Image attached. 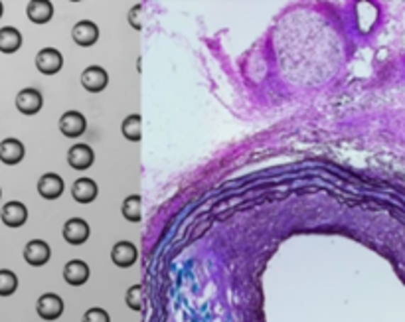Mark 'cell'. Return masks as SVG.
Wrapping results in <instances>:
<instances>
[{"label": "cell", "instance_id": "6da1fadb", "mask_svg": "<svg viewBox=\"0 0 405 322\" xmlns=\"http://www.w3.org/2000/svg\"><path fill=\"white\" fill-rule=\"evenodd\" d=\"M34 64H36V70L40 74L55 75L60 74L64 67V55L55 48H42L36 54Z\"/></svg>", "mask_w": 405, "mask_h": 322}, {"label": "cell", "instance_id": "7a4b0ae2", "mask_svg": "<svg viewBox=\"0 0 405 322\" xmlns=\"http://www.w3.org/2000/svg\"><path fill=\"white\" fill-rule=\"evenodd\" d=\"M64 299L60 295H55V293H44L36 303L38 316L46 322L57 321L64 314Z\"/></svg>", "mask_w": 405, "mask_h": 322}, {"label": "cell", "instance_id": "3957f363", "mask_svg": "<svg viewBox=\"0 0 405 322\" xmlns=\"http://www.w3.org/2000/svg\"><path fill=\"white\" fill-rule=\"evenodd\" d=\"M79 82H82L83 89H85V91L101 93V91H105V89H107V85H109V74L103 70L101 65H89V67H85V70H83Z\"/></svg>", "mask_w": 405, "mask_h": 322}, {"label": "cell", "instance_id": "277c9868", "mask_svg": "<svg viewBox=\"0 0 405 322\" xmlns=\"http://www.w3.org/2000/svg\"><path fill=\"white\" fill-rule=\"evenodd\" d=\"M14 105L22 115H36L44 107V95L38 91L36 87H26V89H20Z\"/></svg>", "mask_w": 405, "mask_h": 322}, {"label": "cell", "instance_id": "5b68a950", "mask_svg": "<svg viewBox=\"0 0 405 322\" xmlns=\"http://www.w3.org/2000/svg\"><path fill=\"white\" fill-rule=\"evenodd\" d=\"M60 133L67 138L82 137L83 133L87 131V119L83 117V113L79 111H65L64 115L60 117Z\"/></svg>", "mask_w": 405, "mask_h": 322}, {"label": "cell", "instance_id": "8992f818", "mask_svg": "<svg viewBox=\"0 0 405 322\" xmlns=\"http://www.w3.org/2000/svg\"><path fill=\"white\" fill-rule=\"evenodd\" d=\"M62 235H64V240L70 245H83L85 241L89 240L91 230H89V223L83 220V218H70L64 223Z\"/></svg>", "mask_w": 405, "mask_h": 322}, {"label": "cell", "instance_id": "52a82bcc", "mask_svg": "<svg viewBox=\"0 0 405 322\" xmlns=\"http://www.w3.org/2000/svg\"><path fill=\"white\" fill-rule=\"evenodd\" d=\"M22 255H24V261H26L28 265L44 267L48 261H50V257H52V249H50V245L44 240H32L24 245Z\"/></svg>", "mask_w": 405, "mask_h": 322}, {"label": "cell", "instance_id": "ba28073f", "mask_svg": "<svg viewBox=\"0 0 405 322\" xmlns=\"http://www.w3.org/2000/svg\"><path fill=\"white\" fill-rule=\"evenodd\" d=\"M0 220H2V223H4L6 228H12V230L22 228L28 221V208L22 202H18V200H10V202L2 206Z\"/></svg>", "mask_w": 405, "mask_h": 322}, {"label": "cell", "instance_id": "9c48e42d", "mask_svg": "<svg viewBox=\"0 0 405 322\" xmlns=\"http://www.w3.org/2000/svg\"><path fill=\"white\" fill-rule=\"evenodd\" d=\"M24 157H26V148H24L22 140L14 137L0 140V162L2 165L16 166L24 160Z\"/></svg>", "mask_w": 405, "mask_h": 322}, {"label": "cell", "instance_id": "30bf717a", "mask_svg": "<svg viewBox=\"0 0 405 322\" xmlns=\"http://www.w3.org/2000/svg\"><path fill=\"white\" fill-rule=\"evenodd\" d=\"M138 249L131 241H117L111 249V261L121 269H129L137 263Z\"/></svg>", "mask_w": 405, "mask_h": 322}, {"label": "cell", "instance_id": "8fae6325", "mask_svg": "<svg viewBox=\"0 0 405 322\" xmlns=\"http://www.w3.org/2000/svg\"><path fill=\"white\" fill-rule=\"evenodd\" d=\"M38 194L44 198V200H57L62 194H64V178L55 172H46V174L40 176L38 180Z\"/></svg>", "mask_w": 405, "mask_h": 322}, {"label": "cell", "instance_id": "7c38bea8", "mask_svg": "<svg viewBox=\"0 0 405 322\" xmlns=\"http://www.w3.org/2000/svg\"><path fill=\"white\" fill-rule=\"evenodd\" d=\"M72 40L82 48L93 46L99 40V26L91 20H82L72 28Z\"/></svg>", "mask_w": 405, "mask_h": 322}, {"label": "cell", "instance_id": "4fadbf2b", "mask_svg": "<svg viewBox=\"0 0 405 322\" xmlns=\"http://www.w3.org/2000/svg\"><path fill=\"white\" fill-rule=\"evenodd\" d=\"M89 265L82 259H72L64 265V281L72 287H82L89 281Z\"/></svg>", "mask_w": 405, "mask_h": 322}, {"label": "cell", "instance_id": "5bb4252c", "mask_svg": "<svg viewBox=\"0 0 405 322\" xmlns=\"http://www.w3.org/2000/svg\"><path fill=\"white\" fill-rule=\"evenodd\" d=\"M95 162V152L89 145H74L67 150V165L74 170H87Z\"/></svg>", "mask_w": 405, "mask_h": 322}, {"label": "cell", "instance_id": "9a60e30c", "mask_svg": "<svg viewBox=\"0 0 405 322\" xmlns=\"http://www.w3.org/2000/svg\"><path fill=\"white\" fill-rule=\"evenodd\" d=\"M99 194V186L91 178H79L75 180L74 186H72V198H74L77 204H91L95 202Z\"/></svg>", "mask_w": 405, "mask_h": 322}, {"label": "cell", "instance_id": "2e32d148", "mask_svg": "<svg viewBox=\"0 0 405 322\" xmlns=\"http://www.w3.org/2000/svg\"><path fill=\"white\" fill-rule=\"evenodd\" d=\"M26 16L34 24H48L54 18V4L48 0H32V2H28Z\"/></svg>", "mask_w": 405, "mask_h": 322}, {"label": "cell", "instance_id": "e0dca14e", "mask_svg": "<svg viewBox=\"0 0 405 322\" xmlns=\"http://www.w3.org/2000/svg\"><path fill=\"white\" fill-rule=\"evenodd\" d=\"M20 48H22V34H20L18 28H0V52L2 54H16Z\"/></svg>", "mask_w": 405, "mask_h": 322}, {"label": "cell", "instance_id": "ac0fdd59", "mask_svg": "<svg viewBox=\"0 0 405 322\" xmlns=\"http://www.w3.org/2000/svg\"><path fill=\"white\" fill-rule=\"evenodd\" d=\"M121 213L123 218L131 223H137V221L143 220V200L137 194H131L123 200V206H121Z\"/></svg>", "mask_w": 405, "mask_h": 322}, {"label": "cell", "instance_id": "d6986e66", "mask_svg": "<svg viewBox=\"0 0 405 322\" xmlns=\"http://www.w3.org/2000/svg\"><path fill=\"white\" fill-rule=\"evenodd\" d=\"M121 133L131 143H138L143 138V119H140V115H129L127 119L123 121L121 123Z\"/></svg>", "mask_w": 405, "mask_h": 322}, {"label": "cell", "instance_id": "ffe728a7", "mask_svg": "<svg viewBox=\"0 0 405 322\" xmlns=\"http://www.w3.org/2000/svg\"><path fill=\"white\" fill-rule=\"evenodd\" d=\"M18 289V277L10 269H0V296H12Z\"/></svg>", "mask_w": 405, "mask_h": 322}, {"label": "cell", "instance_id": "44dd1931", "mask_svg": "<svg viewBox=\"0 0 405 322\" xmlns=\"http://www.w3.org/2000/svg\"><path fill=\"white\" fill-rule=\"evenodd\" d=\"M125 303L131 311H140L143 309V287L133 285L125 295Z\"/></svg>", "mask_w": 405, "mask_h": 322}, {"label": "cell", "instance_id": "7402d4cb", "mask_svg": "<svg viewBox=\"0 0 405 322\" xmlns=\"http://www.w3.org/2000/svg\"><path fill=\"white\" fill-rule=\"evenodd\" d=\"M82 322H111V316L105 309L91 306V309H87V311H85Z\"/></svg>", "mask_w": 405, "mask_h": 322}, {"label": "cell", "instance_id": "603a6c76", "mask_svg": "<svg viewBox=\"0 0 405 322\" xmlns=\"http://www.w3.org/2000/svg\"><path fill=\"white\" fill-rule=\"evenodd\" d=\"M138 10H143V6H140V4H135V6H133V9H131V12H129V22H131V26L135 28V30H140V24H138L137 22V12Z\"/></svg>", "mask_w": 405, "mask_h": 322}, {"label": "cell", "instance_id": "cb8c5ba5", "mask_svg": "<svg viewBox=\"0 0 405 322\" xmlns=\"http://www.w3.org/2000/svg\"><path fill=\"white\" fill-rule=\"evenodd\" d=\"M2 14H4V4L0 2V18H2Z\"/></svg>", "mask_w": 405, "mask_h": 322}, {"label": "cell", "instance_id": "d4e9b609", "mask_svg": "<svg viewBox=\"0 0 405 322\" xmlns=\"http://www.w3.org/2000/svg\"><path fill=\"white\" fill-rule=\"evenodd\" d=\"M0 198H2V190H0Z\"/></svg>", "mask_w": 405, "mask_h": 322}]
</instances>
